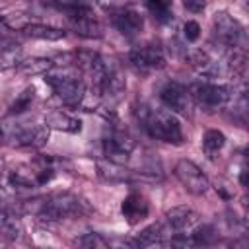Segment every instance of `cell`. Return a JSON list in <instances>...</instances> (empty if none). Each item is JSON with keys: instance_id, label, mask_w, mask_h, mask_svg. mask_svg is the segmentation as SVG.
Wrapping results in <instances>:
<instances>
[{"instance_id": "obj_1", "label": "cell", "mask_w": 249, "mask_h": 249, "mask_svg": "<svg viewBox=\"0 0 249 249\" xmlns=\"http://www.w3.org/2000/svg\"><path fill=\"white\" fill-rule=\"evenodd\" d=\"M25 212H37L39 218L47 222H56V220H66V218H78L86 212H89V206L84 198L72 193H54L45 198L37 200H27L23 202Z\"/></svg>"}, {"instance_id": "obj_2", "label": "cell", "mask_w": 249, "mask_h": 249, "mask_svg": "<svg viewBox=\"0 0 249 249\" xmlns=\"http://www.w3.org/2000/svg\"><path fill=\"white\" fill-rule=\"evenodd\" d=\"M134 115L152 138L167 142V144H181L183 142V130H181V124L175 119L173 111H163V109H152L148 105H138L134 109Z\"/></svg>"}, {"instance_id": "obj_3", "label": "cell", "mask_w": 249, "mask_h": 249, "mask_svg": "<svg viewBox=\"0 0 249 249\" xmlns=\"http://www.w3.org/2000/svg\"><path fill=\"white\" fill-rule=\"evenodd\" d=\"M45 82L66 105H78L86 95L84 80L70 68H53L45 74Z\"/></svg>"}, {"instance_id": "obj_4", "label": "cell", "mask_w": 249, "mask_h": 249, "mask_svg": "<svg viewBox=\"0 0 249 249\" xmlns=\"http://www.w3.org/2000/svg\"><path fill=\"white\" fill-rule=\"evenodd\" d=\"M4 138L16 148H41L49 138L47 124H4Z\"/></svg>"}, {"instance_id": "obj_5", "label": "cell", "mask_w": 249, "mask_h": 249, "mask_svg": "<svg viewBox=\"0 0 249 249\" xmlns=\"http://www.w3.org/2000/svg\"><path fill=\"white\" fill-rule=\"evenodd\" d=\"M101 148H103V156L107 161L124 165L134 150V140L123 128L111 126L109 132L101 140Z\"/></svg>"}, {"instance_id": "obj_6", "label": "cell", "mask_w": 249, "mask_h": 249, "mask_svg": "<svg viewBox=\"0 0 249 249\" xmlns=\"http://www.w3.org/2000/svg\"><path fill=\"white\" fill-rule=\"evenodd\" d=\"M175 177L179 179V183L185 187V191H189L195 196H202L208 193L210 189V181L204 175V171L193 163L191 160H179L175 163Z\"/></svg>"}, {"instance_id": "obj_7", "label": "cell", "mask_w": 249, "mask_h": 249, "mask_svg": "<svg viewBox=\"0 0 249 249\" xmlns=\"http://www.w3.org/2000/svg\"><path fill=\"white\" fill-rule=\"evenodd\" d=\"M191 97L204 109H218L230 99V89L226 86H216L208 82H195L189 86Z\"/></svg>"}, {"instance_id": "obj_8", "label": "cell", "mask_w": 249, "mask_h": 249, "mask_svg": "<svg viewBox=\"0 0 249 249\" xmlns=\"http://www.w3.org/2000/svg\"><path fill=\"white\" fill-rule=\"evenodd\" d=\"M212 25H214V33H216L218 41H220L224 47L231 49V47H239V45H241L243 29H241L239 21L233 19L230 14H226V12L214 14Z\"/></svg>"}, {"instance_id": "obj_9", "label": "cell", "mask_w": 249, "mask_h": 249, "mask_svg": "<svg viewBox=\"0 0 249 249\" xmlns=\"http://www.w3.org/2000/svg\"><path fill=\"white\" fill-rule=\"evenodd\" d=\"M130 64L138 72L161 70L165 66V54L160 45H142L130 51Z\"/></svg>"}, {"instance_id": "obj_10", "label": "cell", "mask_w": 249, "mask_h": 249, "mask_svg": "<svg viewBox=\"0 0 249 249\" xmlns=\"http://www.w3.org/2000/svg\"><path fill=\"white\" fill-rule=\"evenodd\" d=\"M198 214L189 208V206H175L171 210H167L165 214V226L173 235H187L193 233L195 228L198 226Z\"/></svg>"}, {"instance_id": "obj_11", "label": "cell", "mask_w": 249, "mask_h": 249, "mask_svg": "<svg viewBox=\"0 0 249 249\" xmlns=\"http://www.w3.org/2000/svg\"><path fill=\"white\" fill-rule=\"evenodd\" d=\"M160 99L173 113H181V115L191 113V99H193L191 91L179 82H167L160 89Z\"/></svg>"}, {"instance_id": "obj_12", "label": "cell", "mask_w": 249, "mask_h": 249, "mask_svg": "<svg viewBox=\"0 0 249 249\" xmlns=\"http://www.w3.org/2000/svg\"><path fill=\"white\" fill-rule=\"evenodd\" d=\"M124 89H126V82H124L123 74L119 72V68H117V66L109 64L107 74H105V78H103V82H101V88H99L97 95H99V97H103V101H105V103L115 105V103L123 97Z\"/></svg>"}, {"instance_id": "obj_13", "label": "cell", "mask_w": 249, "mask_h": 249, "mask_svg": "<svg viewBox=\"0 0 249 249\" xmlns=\"http://www.w3.org/2000/svg\"><path fill=\"white\" fill-rule=\"evenodd\" d=\"M111 21L115 29L124 37H134L136 33L142 31V25H144L142 16L134 10H119L111 16Z\"/></svg>"}, {"instance_id": "obj_14", "label": "cell", "mask_w": 249, "mask_h": 249, "mask_svg": "<svg viewBox=\"0 0 249 249\" xmlns=\"http://www.w3.org/2000/svg\"><path fill=\"white\" fill-rule=\"evenodd\" d=\"M121 212H123V216H124L130 224H136V222H140L142 218L148 216V202H146V198H144L142 195L132 193V195H128V196L123 200Z\"/></svg>"}, {"instance_id": "obj_15", "label": "cell", "mask_w": 249, "mask_h": 249, "mask_svg": "<svg viewBox=\"0 0 249 249\" xmlns=\"http://www.w3.org/2000/svg\"><path fill=\"white\" fill-rule=\"evenodd\" d=\"M189 64L198 72V74H202V76H216L218 74V62L206 53V51H202V49H198V51H193V53H189Z\"/></svg>"}, {"instance_id": "obj_16", "label": "cell", "mask_w": 249, "mask_h": 249, "mask_svg": "<svg viewBox=\"0 0 249 249\" xmlns=\"http://www.w3.org/2000/svg\"><path fill=\"white\" fill-rule=\"evenodd\" d=\"M49 128H54V130H62V132H80L82 130V121L80 119H74L62 111H53L47 115V123H45Z\"/></svg>"}, {"instance_id": "obj_17", "label": "cell", "mask_w": 249, "mask_h": 249, "mask_svg": "<svg viewBox=\"0 0 249 249\" xmlns=\"http://www.w3.org/2000/svg\"><path fill=\"white\" fill-rule=\"evenodd\" d=\"M21 33L33 39H45V41H58L64 39V31L53 25H45V23H25L21 27Z\"/></svg>"}, {"instance_id": "obj_18", "label": "cell", "mask_w": 249, "mask_h": 249, "mask_svg": "<svg viewBox=\"0 0 249 249\" xmlns=\"http://www.w3.org/2000/svg\"><path fill=\"white\" fill-rule=\"evenodd\" d=\"M0 230H2L4 239H8V241H16V239H19L21 233H23V228H21L19 218L16 216V212L12 214L8 208H4L2 214H0Z\"/></svg>"}, {"instance_id": "obj_19", "label": "cell", "mask_w": 249, "mask_h": 249, "mask_svg": "<svg viewBox=\"0 0 249 249\" xmlns=\"http://www.w3.org/2000/svg\"><path fill=\"white\" fill-rule=\"evenodd\" d=\"M53 66L51 58H43V56H35V58H25L18 64V70L25 76H35V74H47Z\"/></svg>"}, {"instance_id": "obj_20", "label": "cell", "mask_w": 249, "mask_h": 249, "mask_svg": "<svg viewBox=\"0 0 249 249\" xmlns=\"http://www.w3.org/2000/svg\"><path fill=\"white\" fill-rule=\"evenodd\" d=\"M76 33L82 35V37H101V25L99 21L93 18V16H88V18H78V19H70Z\"/></svg>"}, {"instance_id": "obj_21", "label": "cell", "mask_w": 249, "mask_h": 249, "mask_svg": "<svg viewBox=\"0 0 249 249\" xmlns=\"http://www.w3.org/2000/svg\"><path fill=\"white\" fill-rule=\"evenodd\" d=\"M0 60H2V68L8 66H18L19 60V45L18 43H8V39H2V53H0Z\"/></svg>"}, {"instance_id": "obj_22", "label": "cell", "mask_w": 249, "mask_h": 249, "mask_svg": "<svg viewBox=\"0 0 249 249\" xmlns=\"http://www.w3.org/2000/svg\"><path fill=\"white\" fill-rule=\"evenodd\" d=\"M224 144H226V136H224V132H220V130H216V128L206 130L204 136H202V146H204V150H206L208 154H214V152L222 150Z\"/></svg>"}, {"instance_id": "obj_23", "label": "cell", "mask_w": 249, "mask_h": 249, "mask_svg": "<svg viewBox=\"0 0 249 249\" xmlns=\"http://www.w3.org/2000/svg\"><path fill=\"white\" fill-rule=\"evenodd\" d=\"M171 2L173 0H148V10L160 21H167L171 18Z\"/></svg>"}, {"instance_id": "obj_24", "label": "cell", "mask_w": 249, "mask_h": 249, "mask_svg": "<svg viewBox=\"0 0 249 249\" xmlns=\"http://www.w3.org/2000/svg\"><path fill=\"white\" fill-rule=\"evenodd\" d=\"M31 101H33V89H31V88H25V89H23V91L14 99V103L10 105L8 115L23 113L25 109H29V107H31Z\"/></svg>"}, {"instance_id": "obj_25", "label": "cell", "mask_w": 249, "mask_h": 249, "mask_svg": "<svg viewBox=\"0 0 249 249\" xmlns=\"http://www.w3.org/2000/svg\"><path fill=\"white\" fill-rule=\"evenodd\" d=\"M76 243H78L80 247H88V249H103V247L109 245V243H107L99 233H95V231H89V233L82 235Z\"/></svg>"}, {"instance_id": "obj_26", "label": "cell", "mask_w": 249, "mask_h": 249, "mask_svg": "<svg viewBox=\"0 0 249 249\" xmlns=\"http://www.w3.org/2000/svg\"><path fill=\"white\" fill-rule=\"evenodd\" d=\"M183 35L187 41H196L200 37V25L196 21H187L183 25Z\"/></svg>"}, {"instance_id": "obj_27", "label": "cell", "mask_w": 249, "mask_h": 249, "mask_svg": "<svg viewBox=\"0 0 249 249\" xmlns=\"http://www.w3.org/2000/svg\"><path fill=\"white\" fill-rule=\"evenodd\" d=\"M185 8L193 14H200L204 8H206V0H183Z\"/></svg>"}, {"instance_id": "obj_28", "label": "cell", "mask_w": 249, "mask_h": 249, "mask_svg": "<svg viewBox=\"0 0 249 249\" xmlns=\"http://www.w3.org/2000/svg\"><path fill=\"white\" fill-rule=\"evenodd\" d=\"M239 183L249 189V167H245V169L239 173Z\"/></svg>"}, {"instance_id": "obj_29", "label": "cell", "mask_w": 249, "mask_h": 249, "mask_svg": "<svg viewBox=\"0 0 249 249\" xmlns=\"http://www.w3.org/2000/svg\"><path fill=\"white\" fill-rule=\"evenodd\" d=\"M241 228H243V235H245V239H247V241H249V220H245V222H243V226H241Z\"/></svg>"}, {"instance_id": "obj_30", "label": "cell", "mask_w": 249, "mask_h": 249, "mask_svg": "<svg viewBox=\"0 0 249 249\" xmlns=\"http://www.w3.org/2000/svg\"><path fill=\"white\" fill-rule=\"evenodd\" d=\"M241 156H243V160H245V161L249 163V144H247V146L243 148V152H241Z\"/></svg>"}, {"instance_id": "obj_31", "label": "cell", "mask_w": 249, "mask_h": 249, "mask_svg": "<svg viewBox=\"0 0 249 249\" xmlns=\"http://www.w3.org/2000/svg\"><path fill=\"white\" fill-rule=\"evenodd\" d=\"M62 4H82L80 0H62Z\"/></svg>"}, {"instance_id": "obj_32", "label": "cell", "mask_w": 249, "mask_h": 249, "mask_svg": "<svg viewBox=\"0 0 249 249\" xmlns=\"http://www.w3.org/2000/svg\"><path fill=\"white\" fill-rule=\"evenodd\" d=\"M247 204H249V202H247Z\"/></svg>"}]
</instances>
